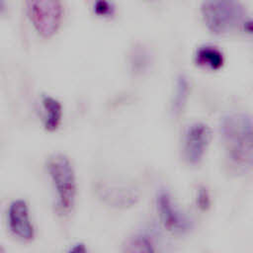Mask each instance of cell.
I'll return each instance as SVG.
<instances>
[{
	"mask_svg": "<svg viewBox=\"0 0 253 253\" xmlns=\"http://www.w3.org/2000/svg\"><path fill=\"white\" fill-rule=\"evenodd\" d=\"M156 206L160 221L168 231L185 233L192 228V220L175 205L167 191H159L156 198Z\"/></svg>",
	"mask_w": 253,
	"mask_h": 253,
	"instance_id": "cell-6",
	"label": "cell"
},
{
	"mask_svg": "<svg viewBox=\"0 0 253 253\" xmlns=\"http://www.w3.org/2000/svg\"><path fill=\"white\" fill-rule=\"evenodd\" d=\"M27 13L38 33L44 38H49L60 26L63 9L58 1H29Z\"/></svg>",
	"mask_w": 253,
	"mask_h": 253,
	"instance_id": "cell-4",
	"label": "cell"
},
{
	"mask_svg": "<svg viewBox=\"0 0 253 253\" xmlns=\"http://www.w3.org/2000/svg\"><path fill=\"white\" fill-rule=\"evenodd\" d=\"M190 91V84L188 78L184 74H180L175 83V89L173 93L171 109L174 115H180L187 103Z\"/></svg>",
	"mask_w": 253,
	"mask_h": 253,
	"instance_id": "cell-11",
	"label": "cell"
},
{
	"mask_svg": "<svg viewBox=\"0 0 253 253\" xmlns=\"http://www.w3.org/2000/svg\"><path fill=\"white\" fill-rule=\"evenodd\" d=\"M197 64L208 67L210 69H218L224 62V57L221 50L212 44H203L199 46L195 53Z\"/></svg>",
	"mask_w": 253,
	"mask_h": 253,
	"instance_id": "cell-9",
	"label": "cell"
},
{
	"mask_svg": "<svg viewBox=\"0 0 253 253\" xmlns=\"http://www.w3.org/2000/svg\"><path fill=\"white\" fill-rule=\"evenodd\" d=\"M42 105L44 111V127L48 131H53L60 125L62 118V106L57 99L49 95H43L42 97Z\"/></svg>",
	"mask_w": 253,
	"mask_h": 253,
	"instance_id": "cell-10",
	"label": "cell"
},
{
	"mask_svg": "<svg viewBox=\"0 0 253 253\" xmlns=\"http://www.w3.org/2000/svg\"><path fill=\"white\" fill-rule=\"evenodd\" d=\"M3 5H4V3H3V2H0V11L3 9Z\"/></svg>",
	"mask_w": 253,
	"mask_h": 253,
	"instance_id": "cell-18",
	"label": "cell"
},
{
	"mask_svg": "<svg viewBox=\"0 0 253 253\" xmlns=\"http://www.w3.org/2000/svg\"><path fill=\"white\" fill-rule=\"evenodd\" d=\"M0 253H5V250L1 245H0Z\"/></svg>",
	"mask_w": 253,
	"mask_h": 253,
	"instance_id": "cell-17",
	"label": "cell"
},
{
	"mask_svg": "<svg viewBox=\"0 0 253 253\" xmlns=\"http://www.w3.org/2000/svg\"><path fill=\"white\" fill-rule=\"evenodd\" d=\"M99 197L108 205L116 208H127L139 199L137 191L130 186L100 182L97 185Z\"/></svg>",
	"mask_w": 253,
	"mask_h": 253,
	"instance_id": "cell-8",
	"label": "cell"
},
{
	"mask_svg": "<svg viewBox=\"0 0 253 253\" xmlns=\"http://www.w3.org/2000/svg\"><path fill=\"white\" fill-rule=\"evenodd\" d=\"M201 12L208 29L217 35L232 32L245 21L243 5L234 0L204 1Z\"/></svg>",
	"mask_w": 253,
	"mask_h": 253,
	"instance_id": "cell-3",
	"label": "cell"
},
{
	"mask_svg": "<svg viewBox=\"0 0 253 253\" xmlns=\"http://www.w3.org/2000/svg\"><path fill=\"white\" fill-rule=\"evenodd\" d=\"M8 225L10 231L19 239L31 241L35 236V228L31 220L27 202L22 199L13 201L8 209Z\"/></svg>",
	"mask_w": 253,
	"mask_h": 253,
	"instance_id": "cell-7",
	"label": "cell"
},
{
	"mask_svg": "<svg viewBox=\"0 0 253 253\" xmlns=\"http://www.w3.org/2000/svg\"><path fill=\"white\" fill-rule=\"evenodd\" d=\"M46 168L56 194V211L60 214L69 213L76 199V178L70 160L61 153L51 155Z\"/></svg>",
	"mask_w": 253,
	"mask_h": 253,
	"instance_id": "cell-2",
	"label": "cell"
},
{
	"mask_svg": "<svg viewBox=\"0 0 253 253\" xmlns=\"http://www.w3.org/2000/svg\"><path fill=\"white\" fill-rule=\"evenodd\" d=\"M226 165L230 172L243 174L252 167V120L245 113H230L220 121Z\"/></svg>",
	"mask_w": 253,
	"mask_h": 253,
	"instance_id": "cell-1",
	"label": "cell"
},
{
	"mask_svg": "<svg viewBox=\"0 0 253 253\" xmlns=\"http://www.w3.org/2000/svg\"><path fill=\"white\" fill-rule=\"evenodd\" d=\"M137 51V54L139 55L138 58H136L135 56H132V61H131V64L133 65V68L135 70H143L144 69V66L147 65V53L145 52V50L141 49V48H138L136 49Z\"/></svg>",
	"mask_w": 253,
	"mask_h": 253,
	"instance_id": "cell-15",
	"label": "cell"
},
{
	"mask_svg": "<svg viewBox=\"0 0 253 253\" xmlns=\"http://www.w3.org/2000/svg\"><path fill=\"white\" fill-rule=\"evenodd\" d=\"M211 130L210 126L203 122H194L190 124L183 135L182 150L183 157L187 163L199 164L211 142Z\"/></svg>",
	"mask_w": 253,
	"mask_h": 253,
	"instance_id": "cell-5",
	"label": "cell"
},
{
	"mask_svg": "<svg viewBox=\"0 0 253 253\" xmlns=\"http://www.w3.org/2000/svg\"><path fill=\"white\" fill-rule=\"evenodd\" d=\"M123 253H156L149 239L141 234L129 237L123 245Z\"/></svg>",
	"mask_w": 253,
	"mask_h": 253,
	"instance_id": "cell-12",
	"label": "cell"
},
{
	"mask_svg": "<svg viewBox=\"0 0 253 253\" xmlns=\"http://www.w3.org/2000/svg\"><path fill=\"white\" fill-rule=\"evenodd\" d=\"M67 253H87V249L85 244L76 243L67 251Z\"/></svg>",
	"mask_w": 253,
	"mask_h": 253,
	"instance_id": "cell-16",
	"label": "cell"
},
{
	"mask_svg": "<svg viewBox=\"0 0 253 253\" xmlns=\"http://www.w3.org/2000/svg\"><path fill=\"white\" fill-rule=\"evenodd\" d=\"M94 13L101 17H110L115 12V5L112 2L99 0L94 3Z\"/></svg>",
	"mask_w": 253,
	"mask_h": 253,
	"instance_id": "cell-13",
	"label": "cell"
},
{
	"mask_svg": "<svg viewBox=\"0 0 253 253\" xmlns=\"http://www.w3.org/2000/svg\"><path fill=\"white\" fill-rule=\"evenodd\" d=\"M197 206L202 211H207L211 206V197L209 191L206 187L201 186L197 191V198H196Z\"/></svg>",
	"mask_w": 253,
	"mask_h": 253,
	"instance_id": "cell-14",
	"label": "cell"
}]
</instances>
